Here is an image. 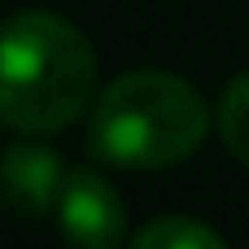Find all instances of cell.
I'll return each instance as SVG.
<instances>
[{
	"mask_svg": "<svg viewBox=\"0 0 249 249\" xmlns=\"http://www.w3.org/2000/svg\"><path fill=\"white\" fill-rule=\"evenodd\" d=\"M96 92V53L88 35L48 9H22L0 22V123L22 136L70 127Z\"/></svg>",
	"mask_w": 249,
	"mask_h": 249,
	"instance_id": "6da1fadb",
	"label": "cell"
},
{
	"mask_svg": "<svg viewBox=\"0 0 249 249\" xmlns=\"http://www.w3.org/2000/svg\"><path fill=\"white\" fill-rule=\"evenodd\" d=\"M210 131L201 92L166 70L118 74L92 105L88 153L123 171H162L197 153Z\"/></svg>",
	"mask_w": 249,
	"mask_h": 249,
	"instance_id": "7a4b0ae2",
	"label": "cell"
},
{
	"mask_svg": "<svg viewBox=\"0 0 249 249\" xmlns=\"http://www.w3.org/2000/svg\"><path fill=\"white\" fill-rule=\"evenodd\" d=\"M61 241L70 249H118L127 236V206L96 171H70L57 197Z\"/></svg>",
	"mask_w": 249,
	"mask_h": 249,
	"instance_id": "3957f363",
	"label": "cell"
},
{
	"mask_svg": "<svg viewBox=\"0 0 249 249\" xmlns=\"http://www.w3.org/2000/svg\"><path fill=\"white\" fill-rule=\"evenodd\" d=\"M70 171H61V158L48 144L18 140L0 153V197L22 214H48L57 210L61 184Z\"/></svg>",
	"mask_w": 249,
	"mask_h": 249,
	"instance_id": "277c9868",
	"label": "cell"
},
{
	"mask_svg": "<svg viewBox=\"0 0 249 249\" xmlns=\"http://www.w3.org/2000/svg\"><path fill=\"white\" fill-rule=\"evenodd\" d=\"M131 249H228V241L210 223H197L184 214H162L136 232Z\"/></svg>",
	"mask_w": 249,
	"mask_h": 249,
	"instance_id": "5b68a950",
	"label": "cell"
},
{
	"mask_svg": "<svg viewBox=\"0 0 249 249\" xmlns=\"http://www.w3.org/2000/svg\"><path fill=\"white\" fill-rule=\"evenodd\" d=\"M219 136H223L228 153L249 166V70L228 83V92L219 101Z\"/></svg>",
	"mask_w": 249,
	"mask_h": 249,
	"instance_id": "8992f818",
	"label": "cell"
}]
</instances>
